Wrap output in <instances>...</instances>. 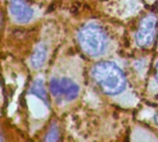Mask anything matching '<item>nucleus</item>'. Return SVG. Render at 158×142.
Segmentation results:
<instances>
[{
  "mask_svg": "<svg viewBox=\"0 0 158 142\" xmlns=\"http://www.w3.org/2000/svg\"><path fill=\"white\" fill-rule=\"evenodd\" d=\"M93 77L102 91L109 95L120 93L126 87L122 70L113 62H100L93 69Z\"/></svg>",
  "mask_w": 158,
  "mask_h": 142,
  "instance_id": "f257e3e1",
  "label": "nucleus"
},
{
  "mask_svg": "<svg viewBox=\"0 0 158 142\" xmlns=\"http://www.w3.org/2000/svg\"><path fill=\"white\" fill-rule=\"evenodd\" d=\"M156 122H157V124H158V116H156Z\"/></svg>",
  "mask_w": 158,
  "mask_h": 142,
  "instance_id": "9d476101",
  "label": "nucleus"
},
{
  "mask_svg": "<svg viewBox=\"0 0 158 142\" xmlns=\"http://www.w3.org/2000/svg\"><path fill=\"white\" fill-rule=\"evenodd\" d=\"M156 81L158 82V62L156 64Z\"/></svg>",
  "mask_w": 158,
  "mask_h": 142,
  "instance_id": "1a4fd4ad",
  "label": "nucleus"
},
{
  "mask_svg": "<svg viewBox=\"0 0 158 142\" xmlns=\"http://www.w3.org/2000/svg\"><path fill=\"white\" fill-rule=\"evenodd\" d=\"M10 12L19 22L25 23L31 19L33 10L23 0H10Z\"/></svg>",
  "mask_w": 158,
  "mask_h": 142,
  "instance_id": "39448f33",
  "label": "nucleus"
},
{
  "mask_svg": "<svg viewBox=\"0 0 158 142\" xmlns=\"http://www.w3.org/2000/svg\"><path fill=\"white\" fill-rule=\"evenodd\" d=\"M50 91L54 96H62L66 100L71 101L79 95L80 88L69 79H53L50 82Z\"/></svg>",
  "mask_w": 158,
  "mask_h": 142,
  "instance_id": "7ed1b4c3",
  "label": "nucleus"
},
{
  "mask_svg": "<svg viewBox=\"0 0 158 142\" xmlns=\"http://www.w3.org/2000/svg\"><path fill=\"white\" fill-rule=\"evenodd\" d=\"M156 18L153 15L146 16L140 23L136 33V42L139 46L146 47L153 43L156 36Z\"/></svg>",
  "mask_w": 158,
  "mask_h": 142,
  "instance_id": "20e7f679",
  "label": "nucleus"
},
{
  "mask_svg": "<svg viewBox=\"0 0 158 142\" xmlns=\"http://www.w3.org/2000/svg\"><path fill=\"white\" fill-rule=\"evenodd\" d=\"M46 60V47L44 44H39L31 55V64L34 68L41 67Z\"/></svg>",
  "mask_w": 158,
  "mask_h": 142,
  "instance_id": "423d86ee",
  "label": "nucleus"
},
{
  "mask_svg": "<svg viewBox=\"0 0 158 142\" xmlns=\"http://www.w3.org/2000/svg\"><path fill=\"white\" fill-rule=\"evenodd\" d=\"M31 91V93H33L34 95L39 97L41 100L46 102V91L44 87V82L42 79H37L34 81Z\"/></svg>",
  "mask_w": 158,
  "mask_h": 142,
  "instance_id": "0eeeda50",
  "label": "nucleus"
},
{
  "mask_svg": "<svg viewBox=\"0 0 158 142\" xmlns=\"http://www.w3.org/2000/svg\"><path fill=\"white\" fill-rule=\"evenodd\" d=\"M57 140H58V132L56 128H53L50 129V131L46 135L45 140L46 141H56Z\"/></svg>",
  "mask_w": 158,
  "mask_h": 142,
  "instance_id": "6e6552de",
  "label": "nucleus"
},
{
  "mask_svg": "<svg viewBox=\"0 0 158 142\" xmlns=\"http://www.w3.org/2000/svg\"><path fill=\"white\" fill-rule=\"evenodd\" d=\"M78 38L81 48L92 56L100 55L106 48L107 38L98 25L88 24L84 26L79 31Z\"/></svg>",
  "mask_w": 158,
  "mask_h": 142,
  "instance_id": "f03ea898",
  "label": "nucleus"
}]
</instances>
